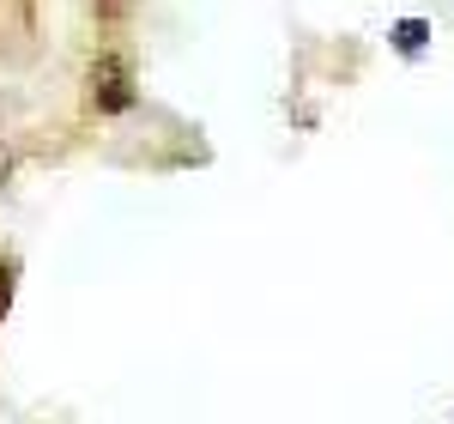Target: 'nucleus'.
I'll return each instance as SVG.
<instances>
[{
    "mask_svg": "<svg viewBox=\"0 0 454 424\" xmlns=\"http://www.w3.org/2000/svg\"><path fill=\"white\" fill-rule=\"evenodd\" d=\"M387 36H394V49H400V55H419L424 43H430V25H424V19H400Z\"/></svg>",
    "mask_w": 454,
    "mask_h": 424,
    "instance_id": "nucleus-2",
    "label": "nucleus"
},
{
    "mask_svg": "<svg viewBox=\"0 0 454 424\" xmlns=\"http://www.w3.org/2000/svg\"><path fill=\"white\" fill-rule=\"evenodd\" d=\"M6 310H12V267L0 261V321H6Z\"/></svg>",
    "mask_w": 454,
    "mask_h": 424,
    "instance_id": "nucleus-3",
    "label": "nucleus"
},
{
    "mask_svg": "<svg viewBox=\"0 0 454 424\" xmlns=\"http://www.w3.org/2000/svg\"><path fill=\"white\" fill-rule=\"evenodd\" d=\"M91 98L104 115H121V109L134 104V85H128V67H121V55H104L98 67H91Z\"/></svg>",
    "mask_w": 454,
    "mask_h": 424,
    "instance_id": "nucleus-1",
    "label": "nucleus"
}]
</instances>
